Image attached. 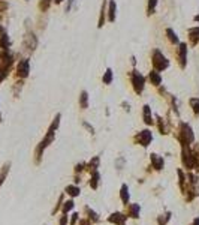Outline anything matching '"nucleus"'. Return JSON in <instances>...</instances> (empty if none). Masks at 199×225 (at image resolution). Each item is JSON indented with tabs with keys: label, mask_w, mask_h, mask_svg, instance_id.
Listing matches in <instances>:
<instances>
[{
	"label": "nucleus",
	"mask_w": 199,
	"mask_h": 225,
	"mask_svg": "<svg viewBox=\"0 0 199 225\" xmlns=\"http://www.w3.org/2000/svg\"><path fill=\"white\" fill-rule=\"evenodd\" d=\"M72 209H73V201L69 200V201H66V203L63 204V213H68V212H70Z\"/></svg>",
	"instance_id": "393cba45"
},
{
	"label": "nucleus",
	"mask_w": 199,
	"mask_h": 225,
	"mask_svg": "<svg viewBox=\"0 0 199 225\" xmlns=\"http://www.w3.org/2000/svg\"><path fill=\"white\" fill-rule=\"evenodd\" d=\"M148 80H150V83L153 84V86H160V83H162V75H160V72L156 69H153L150 74H148Z\"/></svg>",
	"instance_id": "1a4fd4ad"
},
{
	"label": "nucleus",
	"mask_w": 199,
	"mask_h": 225,
	"mask_svg": "<svg viewBox=\"0 0 199 225\" xmlns=\"http://www.w3.org/2000/svg\"><path fill=\"white\" fill-rule=\"evenodd\" d=\"M127 221V215H123V213H113L109 216V222L115 225H124Z\"/></svg>",
	"instance_id": "6e6552de"
},
{
	"label": "nucleus",
	"mask_w": 199,
	"mask_h": 225,
	"mask_svg": "<svg viewBox=\"0 0 199 225\" xmlns=\"http://www.w3.org/2000/svg\"><path fill=\"white\" fill-rule=\"evenodd\" d=\"M156 5H157V0H148V6H147V12H148V15L154 14V9H156Z\"/></svg>",
	"instance_id": "5701e85b"
},
{
	"label": "nucleus",
	"mask_w": 199,
	"mask_h": 225,
	"mask_svg": "<svg viewBox=\"0 0 199 225\" xmlns=\"http://www.w3.org/2000/svg\"><path fill=\"white\" fill-rule=\"evenodd\" d=\"M8 171H9V165H6V167H5V170L0 173V185L3 183V180H5V177H6V173H8Z\"/></svg>",
	"instance_id": "cd10ccee"
},
{
	"label": "nucleus",
	"mask_w": 199,
	"mask_h": 225,
	"mask_svg": "<svg viewBox=\"0 0 199 225\" xmlns=\"http://www.w3.org/2000/svg\"><path fill=\"white\" fill-rule=\"evenodd\" d=\"M126 215L130 218L139 216V206L138 204H126Z\"/></svg>",
	"instance_id": "9b49d317"
},
{
	"label": "nucleus",
	"mask_w": 199,
	"mask_h": 225,
	"mask_svg": "<svg viewBox=\"0 0 199 225\" xmlns=\"http://www.w3.org/2000/svg\"><path fill=\"white\" fill-rule=\"evenodd\" d=\"M29 69H30V65H29V60L27 59H23V60H20L17 66V74L18 77L21 78H26L29 75Z\"/></svg>",
	"instance_id": "0eeeda50"
},
{
	"label": "nucleus",
	"mask_w": 199,
	"mask_h": 225,
	"mask_svg": "<svg viewBox=\"0 0 199 225\" xmlns=\"http://www.w3.org/2000/svg\"><path fill=\"white\" fill-rule=\"evenodd\" d=\"M59 125H60V114H57V116H55V119L52 120L51 126H50V129H48L46 135H45V138L39 143V146H38V149H36V156H38V161L41 159V155H42L43 150L50 146V143H52V140H54V137H55V129L59 128Z\"/></svg>",
	"instance_id": "f257e3e1"
},
{
	"label": "nucleus",
	"mask_w": 199,
	"mask_h": 225,
	"mask_svg": "<svg viewBox=\"0 0 199 225\" xmlns=\"http://www.w3.org/2000/svg\"><path fill=\"white\" fill-rule=\"evenodd\" d=\"M189 104H190L192 110L195 112V116H199V98H190Z\"/></svg>",
	"instance_id": "6ab92c4d"
},
{
	"label": "nucleus",
	"mask_w": 199,
	"mask_h": 225,
	"mask_svg": "<svg viewBox=\"0 0 199 225\" xmlns=\"http://www.w3.org/2000/svg\"><path fill=\"white\" fill-rule=\"evenodd\" d=\"M50 5H51V0H41L39 8L42 9V11H46V9L50 8Z\"/></svg>",
	"instance_id": "bb28decb"
},
{
	"label": "nucleus",
	"mask_w": 199,
	"mask_h": 225,
	"mask_svg": "<svg viewBox=\"0 0 199 225\" xmlns=\"http://www.w3.org/2000/svg\"><path fill=\"white\" fill-rule=\"evenodd\" d=\"M108 14H109V21L111 23H114L115 21V17H117V5H115V2L114 0H111L109 2V9H108Z\"/></svg>",
	"instance_id": "ddd939ff"
},
{
	"label": "nucleus",
	"mask_w": 199,
	"mask_h": 225,
	"mask_svg": "<svg viewBox=\"0 0 199 225\" xmlns=\"http://www.w3.org/2000/svg\"><path fill=\"white\" fill-rule=\"evenodd\" d=\"M79 107L82 110H86L88 107V95H87V92H81V95H79Z\"/></svg>",
	"instance_id": "f3484780"
},
{
	"label": "nucleus",
	"mask_w": 199,
	"mask_h": 225,
	"mask_svg": "<svg viewBox=\"0 0 199 225\" xmlns=\"http://www.w3.org/2000/svg\"><path fill=\"white\" fill-rule=\"evenodd\" d=\"M195 21H199V15H196V17H195Z\"/></svg>",
	"instance_id": "c9c22d12"
},
{
	"label": "nucleus",
	"mask_w": 199,
	"mask_h": 225,
	"mask_svg": "<svg viewBox=\"0 0 199 225\" xmlns=\"http://www.w3.org/2000/svg\"><path fill=\"white\" fill-rule=\"evenodd\" d=\"M102 81H104V84H111V81H113V71L106 69V72H105L104 77H102Z\"/></svg>",
	"instance_id": "412c9836"
},
{
	"label": "nucleus",
	"mask_w": 199,
	"mask_h": 225,
	"mask_svg": "<svg viewBox=\"0 0 199 225\" xmlns=\"http://www.w3.org/2000/svg\"><path fill=\"white\" fill-rule=\"evenodd\" d=\"M84 167H86V164H78V165H77V168H75V171H77V173L82 171V170H84Z\"/></svg>",
	"instance_id": "c756f323"
},
{
	"label": "nucleus",
	"mask_w": 199,
	"mask_h": 225,
	"mask_svg": "<svg viewBox=\"0 0 199 225\" xmlns=\"http://www.w3.org/2000/svg\"><path fill=\"white\" fill-rule=\"evenodd\" d=\"M177 57H178L180 68L184 69V68H186V63H187V45H186V44H180V45H178V48H177Z\"/></svg>",
	"instance_id": "423d86ee"
},
{
	"label": "nucleus",
	"mask_w": 199,
	"mask_h": 225,
	"mask_svg": "<svg viewBox=\"0 0 199 225\" xmlns=\"http://www.w3.org/2000/svg\"><path fill=\"white\" fill-rule=\"evenodd\" d=\"M68 224V216H66V213L60 218V225H66Z\"/></svg>",
	"instance_id": "c85d7f7f"
},
{
	"label": "nucleus",
	"mask_w": 199,
	"mask_h": 225,
	"mask_svg": "<svg viewBox=\"0 0 199 225\" xmlns=\"http://www.w3.org/2000/svg\"><path fill=\"white\" fill-rule=\"evenodd\" d=\"M130 80H132V86H133V90L136 95H141L144 87H145V78L139 74L138 71H132L130 74Z\"/></svg>",
	"instance_id": "20e7f679"
},
{
	"label": "nucleus",
	"mask_w": 199,
	"mask_h": 225,
	"mask_svg": "<svg viewBox=\"0 0 199 225\" xmlns=\"http://www.w3.org/2000/svg\"><path fill=\"white\" fill-rule=\"evenodd\" d=\"M79 188L77 186V185H69L68 188H66V194H69L70 197H77V195H79Z\"/></svg>",
	"instance_id": "aec40b11"
},
{
	"label": "nucleus",
	"mask_w": 199,
	"mask_h": 225,
	"mask_svg": "<svg viewBox=\"0 0 199 225\" xmlns=\"http://www.w3.org/2000/svg\"><path fill=\"white\" fill-rule=\"evenodd\" d=\"M120 197H121V201H123L124 204L129 203V188H127V185H123V186H121Z\"/></svg>",
	"instance_id": "dca6fc26"
},
{
	"label": "nucleus",
	"mask_w": 199,
	"mask_h": 225,
	"mask_svg": "<svg viewBox=\"0 0 199 225\" xmlns=\"http://www.w3.org/2000/svg\"><path fill=\"white\" fill-rule=\"evenodd\" d=\"M177 138L181 143L183 146H189L190 143H193L195 140V135L192 132V128L187 125V123H181L180 125V129H178V134H177Z\"/></svg>",
	"instance_id": "f03ea898"
},
{
	"label": "nucleus",
	"mask_w": 199,
	"mask_h": 225,
	"mask_svg": "<svg viewBox=\"0 0 199 225\" xmlns=\"http://www.w3.org/2000/svg\"><path fill=\"white\" fill-rule=\"evenodd\" d=\"M99 180H100V174L97 173V171H91V179H90V186L96 189L97 186H99Z\"/></svg>",
	"instance_id": "2eb2a0df"
},
{
	"label": "nucleus",
	"mask_w": 199,
	"mask_h": 225,
	"mask_svg": "<svg viewBox=\"0 0 199 225\" xmlns=\"http://www.w3.org/2000/svg\"><path fill=\"white\" fill-rule=\"evenodd\" d=\"M133 140H135V143L141 144L142 147H147L148 144L151 143V140H153V134H151V131L144 129V131H141V132H138Z\"/></svg>",
	"instance_id": "39448f33"
},
{
	"label": "nucleus",
	"mask_w": 199,
	"mask_h": 225,
	"mask_svg": "<svg viewBox=\"0 0 199 225\" xmlns=\"http://www.w3.org/2000/svg\"><path fill=\"white\" fill-rule=\"evenodd\" d=\"M78 218H79L78 213H73V215H72V225H75V222H77V219H78Z\"/></svg>",
	"instance_id": "7c9ffc66"
},
{
	"label": "nucleus",
	"mask_w": 199,
	"mask_h": 225,
	"mask_svg": "<svg viewBox=\"0 0 199 225\" xmlns=\"http://www.w3.org/2000/svg\"><path fill=\"white\" fill-rule=\"evenodd\" d=\"M86 212L88 213V219H91L93 222H96V221H99V218H97V215H96L93 210H90V207H86Z\"/></svg>",
	"instance_id": "a878e982"
},
{
	"label": "nucleus",
	"mask_w": 199,
	"mask_h": 225,
	"mask_svg": "<svg viewBox=\"0 0 199 225\" xmlns=\"http://www.w3.org/2000/svg\"><path fill=\"white\" fill-rule=\"evenodd\" d=\"M171 219V213H166V215H162V216L157 219V222H159V225H166V222Z\"/></svg>",
	"instance_id": "b1692460"
},
{
	"label": "nucleus",
	"mask_w": 199,
	"mask_h": 225,
	"mask_svg": "<svg viewBox=\"0 0 199 225\" xmlns=\"http://www.w3.org/2000/svg\"><path fill=\"white\" fill-rule=\"evenodd\" d=\"M166 35H168V39H169V42L172 45L178 44V36H177V33L174 32L172 29H166Z\"/></svg>",
	"instance_id": "a211bd4d"
},
{
	"label": "nucleus",
	"mask_w": 199,
	"mask_h": 225,
	"mask_svg": "<svg viewBox=\"0 0 199 225\" xmlns=\"http://www.w3.org/2000/svg\"><path fill=\"white\" fill-rule=\"evenodd\" d=\"M151 63H153V66H154V69L156 71H163L166 69L168 66H169V60L165 57L162 51L160 50H154L153 51V56H151Z\"/></svg>",
	"instance_id": "7ed1b4c3"
},
{
	"label": "nucleus",
	"mask_w": 199,
	"mask_h": 225,
	"mask_svg": "<svg viewBox=\"0 0 199 225\" xmlns=\"http://www.w3.org/2000/svg\"><path fill=\"white\" fill-rule=\"evenodd\" d=\"M192 225H199V218H196V219L193 221V224H192Z\"/></svg>",
	"instance_id": "72a5a7b5"
},
{
	"label": "nucleus",
	"mask_w": 199,
	"mask_h": 225,
	"mask_svg": "<svg viewBox=\"0 0 199 225\" xmlns=\"http://www.w3.org/2000/svg\"><path fill=\"white\" fill-rule=\"evenodd\" d=\"M150 161H151V164H153V168H156V170H162V168H163V158H160V156L156 155V153L150 155Z\"/></svg>",
	"instance_id": "9d476101"
},
{
	"label": "nucleus",
	"mask_w": 199,
	"mask_h": 225,
	"mask_svg": "<svg viewBox=\"0 0 199 225\" xmlns=\"http://www.w3.org/2000/svg\"><path fill=\"white\" fill-rule=\"evenodd\" d=\"M144 122L147 123V125H153L154 122H153V116H151V108L148 107V105H144Z\"/></svg>",
	"instance_id": "4468645a"
},
{
	"label": "nucleus",
	"mask_w": 199,
	"mask_h": 225,
	"mask_svg": "<svg viewBox=\"0 0 199 225\" xmlns=\"http://www.w3.org/2000/svg\"><path fill=\"white\" fill-rule=\"evenodd\" d=\"M52 2H55V3H57V5H59V3H61V2H63V0H52Z\"/></svg>",
	"instance_id": "f704fd0d"
},
{
	"label": "nucleus",
	"mask_w": 199,
	"mask_h": 225,
	"mask_svg": "<svg viewBox=\"0 0 199 225\" xmlns=\"http://www.w3.org/2000/svg\"><path fill=\"white\" fill-rule=\"evenodd\" d=\"M73 2H75V0H69V3H68V6H66V12H69L70 11V6L73 5Z\"/></svg>",
	"instance_id": "2f4dec72"
},
{
	"label": "nucleus",
	"mask_w": 199,
	"mask_h": 225,
	"mask_svg": "<svg viewBox=\"0 0 199 225\" xmlns=\"http://www.w3.org/2000/svg\"><path fill=\"white\" fill-rule=\"evenodd\" d=\"M189 39H190V45H196L199 42V27L189 29Z\"/></svg>",
	"instance_id": "f8f14e48"
},
{
	"label": "nucleus",
	"mask_w": 199,
	"mask_h": 225,
	"mask_svg": "<svg viewBox=\"0 0 199 225\" xmlns=\"http://www.w3.org/2000/svg\"><path fill=\"white\" fill-rule=\"evenodd\" d=\"M79 225H90V221H87V219H81V221H79Z\"/></svg>",
	"instance_id": "473e14b6"
},
{
	"label": "nucleus",
	"mask_w": 199,
	"mask_h": 225,
	"mask_svg": "<svg viewBox=\"0 0 199 225\" xmlns=\"http://www.w3.org/2000/svg\"><path fill=\"white\" fill-rule=\"evenodd\" d=\"M97 167H99V158L96 156V158H93V159L90 161V164H88V170H90V171H96Z\"/></svg>",
	"instance_id": "4be33fe9"
}]
</instances>
